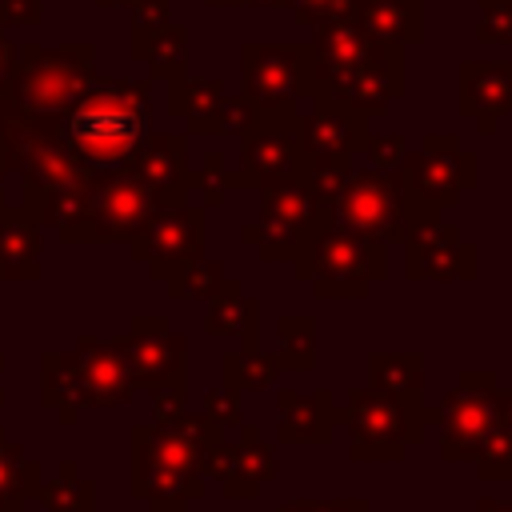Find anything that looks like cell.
I'll list each match as a JSON object with an SVG mask.
<instances>
[{"label":"cell","instance_id":"6da1fadb","mask_svg":"<svg viewBox=\"0 0 512 512\" xmlns=\"http://www.w3.org/2000/svg\"><path fill=\"white\" fill-rule=\"evenodd\" d=\"M220 436L224 428L204 412H180L168 424H136L128 440L132 496L144 500L148 512H188V504L208 492L200 464Z\"/></svg>","mask_w":512,"mask_h":512},{"label":"cell","instance_id":"7a4b0ae2","mask_svg":"<svg viewBox=\"0 0 512 512\" xmlns=\"http://www.w3.org/2000/svg\"><path fill=\"white\" fill-rule=\"evenodd\" d=\"M156 204V192L124 164L88 168V176L56 200L48 224L60 244H128Z\"/></svg>","mask_w":512,"mask_h":512},{"label":"cell","instance_id":"3957f363","mask_svg":"<svg viewBox=\"0 0 512 512\" xmlns=\"http://www.w3.org/2000/svg\"><path fill=\"white\" fill-rule=\"evenodd\" d=\"M148 80H100L64 112V140L88 168H112L148 136Z\"/></svg>","mask_w":512,"mask_h":512},{"label":"cell","instance_id":"277c9868","mask_svg":"<svg viewBox=\"0 0 512 512\" xmlns=\"http://www.w3.org/2000/svg\"><path fill=\"white\" fill-rule=\"evenodd\" d=\"M96 84V48L88 40H68L44 48L36 40L20 44L16 68L0 96V116L68 112Z\"/></svg>","mask_w":512,"mask_h":512},{"label":"cell","instance_id":"5b68a950","mask_svg":"<svg viewBox=\"0 0 512 512\" xmlns=\"http://www.w3.org/2000/svg\"><path fill=\"white\" fill-rule=\"evenodd\" d=\"M436 420V408L384 396L376 388H348L336 400V424L348 428V460L360 464H400L408 448L424 440V428Z\"/></svg>","mask_w":512,"mask_h":512},{"label":"cell","instance_id":"8992f818","mask_svg":"<svg viewBox=\"0 0 512 512\" xmlns=\"http://www.w3.org/2000/svg\"><path fill=\"white\" fill-rule=\"evenodd\" d=\"M336 224L332 200H320L304 184H284V188H264L260 192V212L240 228V240L256 248L264 264H292L300 268L312 252V244Z\"/></svg>","mask_w":512,"mask_h":512},{"label":"cell","instance_id":"52a82bcc","mask_svg":"<svg viewBox=\"0 0 512 512\" xmlns=\"http://www.w3.org/2000/svg\"><path fill=\"white\" fill-rule=\"evenodd\" d=\"M400 180H404V200L416 220L444 216L464 192L476 188V156L460 144L456 132H424L416 152H404L400 160Z\"/></svg>","mask_w":512,"mask_h":512},{"label":"cell","instance_id":"ba28073f","mask_svg":"<svg viewBox=\"0 0 512 512\" xmlns=\"http://www.w3.org/2000/svg\"><path fill=\"white\" fill-rule=\"evenodd\" d=\"M292 276L312 284L316 300H368L372 284L388 280V248L332 224Z\"/></svg>","mask_w":512,"mask_h":512},{"label":"cell","instance_id":"9c48e42d","mask_svg":"<svg viewBox=\"0 0 512 512\" xmlns=\"http://www.w3.org/2000/svg\"><path fill=\"white\" fill-rule=\"evenodd\" d=\"M204 244H208L204 204H196L188 196V200L156 204L152 216L128 240V256L136 264H144L156 284H168L172 276H180L184 268H192L196 260L208 256Z\"/></svg>","mask_w":512,"mask_h":512},{"label":"cell","instance_id":"30bf717a","mask_svg":"<svg viewBox=\"0 0 512 512\" xmlns=\"http://www.w3.org/2000/svg\"><path fill=\"white\" fill-rule=\"evenodd\" d=\"M244 96L256 108H300L316 92V48L296 40L240 44Z\"/></svg>","mask_w":512,"mask_h":512},{"label":"cell","instance_id":"8fae6325","mask_svg":"<svg viewBox=\"0 0 512 512\" xmlns=\"http://www.w3.org/2000/svg\"><path fill=\"white\" fill-rule=\"evenodd\" d=\"M336 224L372 240V244H404L408 228H412V212L404 200V180L400 172H380V168H364L352 172L348 184L340 188V196L332 200Z\"/></svg>","mask_w":512,"mask_h":512},{"label":"cell","instance_id":"7c38bea8","mask_svg":"<svg viewBox=\"0 0 512 512\" xmlns=\"http://www.w3.org/2000/svg\"><path fill=\"white\" fill-rule=\"evenodd\" d=\"M236 140H240V168L248 172L256 192L300 184L308 160L300 148V108H256V120Z\"/></svg>","mask_w":512,"mask_h":512},{"label":"cell","instance_id":"4fadbf2b","mask_svg":"<svg viewBox=\"0 0 512 512\" xmlns=\"http://www.w3.org/2000/svg\"><path fill=\"white\" fill-rule=\"evenodd\" d=\"M496 372L492 368H464L456 384L436 404V428H440V456L448 464L472 460L488 428L496 424Z\"/></svg>","mask_w":512,"mask_h":512},{"label":"cell","instance_id":"5bb4252c","mask_svg":"<svg viewBox=\"0 0 512 512\" xmlns=\"http://www.w3.org/2000/svg\"><path fill=\"white\" fill-rule=\"evenodd\" d=\"M404 92H408L404 48H396V44H388L380 56H372L364 64H320L316 60V92L312 96L356 108L364 116L388 112Z\"/></svg>","mask_w":512,"mask_h":512},{"label":"cell","instance_id":"9a60e30c","mask_svg":"<svg viewBox=\"0 0 512 512\" xmlns=\"http://www.w3.org/2000/svg\"><path fill=\"white\" fill-rule=\"evenodd\" d=\"M124 352H128V372L136 392L148 388H184L188 376V336L172 328L168 316H132L124 332Z\"/></svg>","mask_w":512,"mask_h":512},{"label":"cell","instance_id":"2e32d148","mask_svg":"<svg viewBox=\"0 0 512 512\" xmlns=\"http://www.w3.org/2000/svg\"><path fill=\"white\" fill-rule=\"evenodd\" d=\"M404 276L412 284L416 280L472 284L476 280V244L464 240V232L444 216L416 220L404 236Z\"/></svg>","mask_w":512,"mask_h":512},{"label":"cell","instance_id":"e0dca14e","mask_svg":"<svg viewBox=\"0 0 512 512\" xmlns=\"http://www.w3.org/2000/svg\"><path fill=\"white\" fill-rule=\"evenodd\" d=\"M76 368H80V404L84 408H112L128 404L136 396L132 372H128V352L124 336H76Z\"/></svg>","mask_w":512,"mask_h":512},{"label":"cell","instance_id":"ac0fdd59","mask_svg":"<svg viewBox=\"0 0 512 512\" xmlns=\"http://www.w3.org/2000/svg\"><path fill=\"white\" fill-rule=\"evenodd\" d=\"M124 168L156 192L160 204L168 200H188L196 192V172L188 168V132H148Z\"/></svg>","mask_w":512,"mask_h":512},{"label":"cell","instance_id":"d6986e66","mask_svg":"<svg viewBox=\"0 0 512 512\" xmlns=\"http://www.w3.org/2000/svg\"><path fill=\"white\" fill-rule=\"evenodd\" d=\"M456 108L464 120L476 124L480 136H492L512 112V60H460Z\"/></svg>","mask_w":512,"mask_h":512},{"label":"cell","instance_id":"ffe728a7","mask_svg":"<svg viewBox=\"0 0 512 512\" xmlns=\"http://www.w3.org/2000/svg\"><path fill=\"white\" fill-rule=\"evenodd\" d=\"M372 116L312 96V112H300V148L308 160H352L372 136Z\"/></svg>","mask_w":512,"mask_h":512},{"label":"cell","instance_id":"44dd1931","mask_svg":"<svg viewBox=\"0 0 512 512\" xmlns=\"http://www.w3.org/2000/svg\"><path fill=\"white\" fill-rule=\"evenodd\" d=\"M276 408H280V428H276L280 444H332V436H336V396L328 388H312V392L280 388Z\"/></svg>","mask_w":512,"mask_h":512},{"label":"cell","instance_id":"7402d4cb","mask_svg":"<svg viewBox=\"0 0 512 512\" xmlns=\"http://www.w3.org/2000/svg\"><path fill=\"white\" fill-rule=\"evenodd\" d=\"M276 452L272 444L260 436L256 424H240V440L232 444V464L228 476L220 480V496L224 500H256L264 484L276 480Z\"/></svg>","mask_w":512,"mask_h":512},{"label":"cell","instance_id":"603a6c76","mask_svg":"<svg viewBox=\"0 0 512 512\" xmlns=\"http://www.w3.org/2000/svg\"><path fill=\"white\" fill-rule=\"evenodd\" d=\"M204 332L208 336H240V348H260V300L248 296L236 276H228L220 296L208 300Z\"/></svg>","mask_w":512,"mask_h":512},{"label":"cell","instance_id":"cb8c5ba5","mask_svg":"<svg viewBox=\"0 0 512 512\" xmlns=\"http://www.w3.org/2000/svg\"><path fill=\"white\" fill-rule=\"evenodd\" d=\"M224 84L208 76H172L168 80V112L188 124V136H212L216 112L224 104Z\"/></svg>","mask_w":512,"mask_h":512},{"label":"cell","instance_id":"d4e9b609","mask_svg":"<svg viewBox=\"0 0 512 512\" xmlns=\"http://www.w3.org/2000/svg\"><path fill=\"white\" fill-rule=\"evenodd\" d=\"M356 20L380 44L412 48L424 40V0H364Z\"/></svg>","mask_w":512,"mask_h":512},{"label":"cell","instance_id":"484cf974","mask_svg":"<svg viewBox=\"0 0 512 512\" xmlns=\"http://www.w3.org/2000/svg\"><path fill=\"white\" fill-rule=\"evenodd\" d=\"M40 224L16 208L0 220V280H40Z\"/></svg>","mask_w":512,"mask_h":512},{"label":"cell","instance_id":"4316f807","mask_svg":"<svg viewBox=\"0 0 512 512\" xmlns=\"http://www.w3.org/2000/svg\"><path fill=\"white\" fill-rule=\"evenodd\" d=\"M128 56H132L136 64H144L152 80L184 76V72H188V28L176 24V20H168V24L156 28V32L128 36Z\"/></svg>","mask_w":512,"mask_h":512},{"label":"cell","instance_id":"83f0119b","mask_svg":"<svg viewBox=\"0 0 512 512\" xmlns=\"http://www.w3.org/2000/svg\"><path fill=\"white\" fill-rule=\"evenodd\" d=\"M40 404L56 412L60 424H76L80 416V368L76 352H44L40 356Z\"/></svg>","mask_w":512,"mask_h":512},{"label":"cell","instance_id":"f1b7e54d","mask_svg":"<svg viewBox=\"0 0 512 512\" xmlns=\"http://www.w3.org/2000/svg\"><path fill=\"white\" fill-rule=\"evenodd\" d=\"M368 388L424 404V356L420 352H372L368 356Z\"/></svg>","mask_w":512,"mask_h":512},{"label":"cell","instance_id":"f546056e","mask_svg":"<svg viewBox=\"0 0 512 512\" xmlns=\"http://www.w3.org/2000/svg\"><path fill=\"white\" fill-rule=\"evenodd\" d=\"M40 480H44V464L28 460L20 440H12L8 428L0 424V512H24Z\"/></svg>","mask_w":512,"mask_h":512},{"label":"cell","instance_id":"4dcf8cb0","mask_svg":"<svg viewBox=\"0 0 512 512\" xmlns=\"http://www.w3.org/2000/svg\"><path fill=\"white\" fill-rule=\"evenodd\" d=\"M36 500L44 512H96V484L80 476L76 460H60L56 472L40 480Z\"/></svg>","mask_w":512,"mask_h":512},{"label":"cell","instance_id":"1f68e13d","mask_svg":"<svg viewBox=\"0 0 512 512\" xmlns=\"http://www.w3.org/2000/svg\"><path fill=\"white\" fill-rule=\"evenodd\" d=\"M276 364L284 372H312L316 364V320L304 312L276 316Z\"/></svg>","mask_w":512,"mask_h":512},{"label":"cell","instance_id":"d6a6232c","mask_svg":"<svg viewBox=\"0 0 512 512\" xmlns=\"http://www.w3.org/2000/svg\"><path fill=\"white\" fill-rule=\"evenodd\" d=\"M280 364L272 352L264 348H236V352H224L220 356V376L228 388H236L240 396L244 392H260V388H272L280 380Z\"/></svg>","mask_w":512,"mask_h":512},{"label":"cell","instance_id":"836d02e7","mask_svg":"<svg viewBox=\"0 0 512 512\" xmlns=\"http://www.w3.org/2000/svg\"><path fill=\"white\" fill-rule=\"evenodd\" d=\"M224 280H228V268L220 264V260H196L192 268H184L180 276H172L164 288H168V296L172 300H200V304H208L212 296H220V288H224Z\"/></svg>","mask_w":512,"mask_h":512},{"label":"cell","instance_id":"e575fe53","mask_svg":"<svg viewBox=\"0 0 512 512\" xmlns=\"http://www.w3.org/2000/svg\"><path fill=\"white\" fill-rule=\"evenodd\" d=\"M468 464H472L476 476L488 480V484H496V480H512V432L496 420V424L488 428V436L480 440V448L472 452Z\"/></svg>","mask_w":512,"mask_h":512},{"label":"cell","instance_id":"d590c367","mask_svg":"<svg viewBox=\"0 0 512 512\" xmlns=\"http://www.w3.org/2000/svg\"><path fill=\"white\" fill-rule=\"evenodd\" d=\"M348 176H352V160H304L300 184L308 192H316L320 200H336L340 188L348 184Z\"/></svg>","mask_w":512,"mask_h":512},{"label":"cell","instance_id":"8d00e7d4","mask_svg":"<svg viewBox=\"0 0 512 512\" xmlns=\"http://www.w3.org/2000/svg\"><path fill=\"white\" fill-rule=\"evenodd\" d=\"M476 40L512 44V0H476Z\"/></svg>","mask_w":512,"mask_h":512},{"label":"cell","instance_id":"74e56055","mask_svg":"<svg viewBox=\"0 0 512 512\" xmlns=\"http://www.w3.org/2000/svg\"><path fill=\"white\" fill-rule=\"evenodd\" d=\"M364 0H284L292 24L300 28H316L324 20H336V16H356Z\"/></svg>","mask_w":512,"mask_h":512},{"label":"cell","instance_id":"f35d334b","mask_svg":"<svg viewBox=\"0 0 512 512\" xmlns=\"http://www.w3.org/2000/svg\"><path fill=\"white\" fill-rule=\"evenodd\" d=\"M216 428H240L244 416H240V392L220 384V388H208L204 392V408H200Z\"/></svg>","mask_w":512,"mask_h":512},{"label":"cell","instance_id":"ab89813d","mask_svg":"<svg viewBox=\"0 0 512 512\" xmlns=\"http://www.w3.org/2000/svg\"><path fill=\"white\" fill-rule=\"evenodd\" d=\"M252 120H256V104L244 92L240 96H224V104L216 112V124H212V136H240Z\"/></svg>","mask_w":512,"mask_h":512},{"label":"cell","instance_id":"60d3db41","mask_svg":"<svg viewBox=\"0 0 512 512\" xmlns=\"http://www.w3.org/2000/svg\"><path fill=\"white\" fill-rule=\"evenodd\" d=\"M364 152H368L372 168H380V172H396V168H400V160H404V152H408V136H404V132H388V136H368Z\"/></svg>","mask_w":512,"mask_h":512},{"label":"cell","instance_id":"b9f144b4","mask_svg":"<svg viewBox=\"0 0 512 512\" xmlns=\"http://www.w3.org/2000/svg\"><path fill=\"white\" fill-rule=\"evenodd\" d=\"M132 12V24H128V36H144V32H156L172 20V4L168 0H140L128 8Z\"/></svg>","mask_w":512,"mask_h":512},{"label":"cell","instance_id":"7bdbcfd3","mask_svg":"<svg viewBox=\"0 0 512 512\" xmlns=\"http://www.w3.org/2000/svg\"><path fill=\"white\" fill-rule=\"evenodd\" d=\"M184 388H156L152 392V424H168V420H176L180 412H188L184 408Z\"/></svg>","mask_w":512,"mask_h":512},{"label":"cell","instance_id":"ee69618b","mask_svg":"<svg viewBox=\"0 0 512 512\" xmlns=\"http://www.w3.org/2000/svg\"><path fill=\"white\" fill-rule=\"evenodd\" d=\"M44 20V0H8L4 28H36Z\"/></svg>","mask_w":512,"mask_h":512},{"label":"cell","instance_id":"f6af8a7d","mask_svg":"<svg viewBox=\"0 0 512 512\" xmlns=\"http://www.w3.org/2000/svg\"><path fill=\"white\" fill-rule=\"evenodd\" d=\"M16 56H20V44L0 28V96H4V88H8V76H12V68H16Z\"/></svg>","mask_w":512,"mask_h":512},{"label":"cell","instance_id":"bcb514c9","mask_svg":"<svg viewBox=\"0 0 512 512\" xmlns=\"http://www.w3.org/2000/svg\"><path fill=\"white\" fill-rule=\"evenodd\" d=\"M312 512H372V504L364 496H348V500H312Z\"/></svg>","mask_w":512,"mask_h":512},{"label":"cell","instance_id":"7dc6e473","mask_svg":"<svg viewBox=\"0 0 512 512\" xmlns=\"http://www.w3.org/2000/svg\"><path fill=\"white\" fill-rule=\"evenodd\" d=\"M496 420L512 432V384L508 388H496Z\"/></svg>","mask_w":512,"mask_h":512},{"label":"cell","instance_id":"c3c4849f","mask_svg":"<svg viewBox=\"0 0 512 512\" xmlns=\"http://www.w3.org/2000/svg\"><path fill=\"white\" fill-rule=\"evenodd\" d=\"M476 512H512V500H476Z\"/></svg>","mask_w":512,"mask_h":512},{"label":"cell","instance_id":"681fc988","mask_svg":"<svg viewBox=\"0 0 512 512\" xmlns=\"http://www.w3.org/2000/svg\"><path fill=\"white\" fill-rule=\"evenodd\" d=\"M272 512H312V500H288V504H276Z\"/></svg>","mask_w":512,"mask_h":512},{"label":"cell","instance_id":"f907efd6","mask_svg":"<svg viewBox=\"0 0 512 512\" xmlns=\"http://www.w3.org/2000/svg\"><path fill=\"white\" fill-rule=\"evenodd\" d=\"M244 8H284V0H244Z\"/></svg>","mask_w":512,"mask_h":512},{"label":"cell","instance_id":"816d5d0a","mask_svg":"<svg viewBox=\"0 0 512 512\" xmlns=\"http://www.w3.org/2000/svg\"><path fill=\"white\" fill-rule=\"evenodd\" d=\"M140 0H96V8H132Z\"/></svg>","mask_w":512,"mask_h":512},{"label":"cell","instance_id":"f5cc1de1","mask_svg":"<svg viewBox=\"0 0 512 512\" xmlns=\"http://www.w3.org/2000/svg\"><path fill=\"white\" fill-rule=\"evenodd\" d=\"M208 8H244V0H204Z\"/></svg>","mask_w":512,"mask_h":512},{"label":"cell","instance_id":"db71d44e","mask_svg":"<svg viewBox=\"0 0 512 512\" xmlns=\"http://www.w3.org/2000/svg\"><path fill=\"white\" fill-rule=\"evenodd\" d=\"M4 364H8V356L0 352V372H4ZM4 404H8V396H4V384H0V408H4Z\"/></svg>","mask_w":512,"mask_h":512},{"label":"cell","instance_id":"11a10c76","mask_svg":"<svg viewBox=\"0 0 512 512\" xmlns=\"http://www.w3.org/2000/svg\"><path fill=\"white\" fill-rule=\"evenodd\" d=\"M4 4H8V0H0V28H4Z\"/></svg>","mask_w":512,"mask_h":512}]
</instances>
